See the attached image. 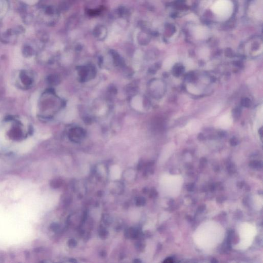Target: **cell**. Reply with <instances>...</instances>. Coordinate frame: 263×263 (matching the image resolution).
Segmentation results:
<instances>
[{
	"mask_svg": "<svg viewBox=\"0 0 263 263\" xmlns=\"http://www.w3.org/2000/svg\"><path fill=\"white\" fill-rule=\"evenodd\" d=\"M225 233V230L219 223L214 221L205 222L196 230L193 236V240L200 249H212L223 242Z\"/></svg>",
	"mask_w": 263,
	"mask_h": 263,
	"instance_id": "obj_1",
	"label": "cell"
},
{
	"mask_svg": "<svg viewBox=\"0 0 263 263\" xmlns=\"http://www.w3.org/2000/svg\"><path fill=\"white\" fill-rule=\"evenodd\" d=\"M183 179L180 175L165 174L161 180L162 192L166 197L175 198L180 194L183 186Z\"/></svg>",
	"mask_w": 263,
	"mask_h": 263,
	"instance_id": "obj_2",
	"label": "cell"
},
{
	"mask_svg": "<svg viewBox=\"0 0 263 263\" xmlns=\"http://www.w3.org/2000/svg\"><path fill=\"white\" fill-rule=\"evenodd\" d=\"M257 234V229L253 224L245 222L239 228L240 241L234 247L236 249L244 250L251 246Z\"/></svg>",
	"mask_w": 263,
	"mask_h": 263,
	"instance_id": "obj_3",
	"label": "cell"
},
{
	"mask_svg": "<svg viewBox=\"0 0 263 263\" xmlns=\"http://www.w3.org/2000/svg\"><path fill=\"white\" fill-rule=\"evenodd\" d=\"M232 123V118L230 114H226L222 116L218 120L219 126L223 129H227L231 126Z\"/></svg>",
	"mask_w": 263,
	"mask_h": 263,
	"instance_id": "obj_4",
	"label": "cell"
},
{
	"mask_svg": "<svg viewBox=\"0 0 263 263\" xmlns=\"http://www.w3.org/2000/svg\"><path fill=\"white\" fill-rule=\"evenodd\" d=\"M201 123L198 120H193L190 122L187 125V129L191 133L197 132L200 129Z\"/></svg>",
	"mask_w": 263,
	"mask_h": 263,
	"instance_id": "obj_5",
	"label": "cell"
},
{
	"mask_svg": "<svg viewBox=\"0 0 263 263\" xmlns=\"http://www.w3.org/2000/svg\"><path fill=\"white\" fill-rule=\"evenodd\" d=\"M132 105L133 108L138 110L141 111L142 109V99L140 96H137L133 98L132 101Z\"/></svg>",
	"mask_w": 263,
	"mask_h": 263,
	"instance_id": "obj_6",
	"label": "cell"
},
{
	"mask_svg": "<svg viewBox=\"0 0 263 263\" xmlns=\"http://www.w3.org/2000/svg\"><path fill=\"white\" fill-rule=\"evenodd\" d=\"M76 111L75 109H74L73 108H71L68 109V111L67 112L65 115V120L66 121H71L72 120V119L74 118V117L75 116Z\"/></svg>",
	"mask_w": 263,
	"mask_h": 263,
	"instance_id": "obj_7",
	"label": "cell"
},
{
	"mask_svg": "<svg viewBox=\"0 0 263 263\" xmlns=\"http://www.w3.org/2000/svg\"><path fill=\"white\" fill-rule=\"evenodd\" d=\"M187 89L188 90L189 92L192 94H194V95H199L200 94V92L196 87L193 85L190 84L187 85Z\"/></svg>",
	"mask_w": 263,
	"mask_h": 263,
	"instance_id": "obj_8",
	"label": "cell"
},
{
	"mask_svg": "<svg viewBox=\"0 0 263 263\" xmlns=\"http://www.w3.org/2000/svg\"><path fill=\"white\" fill-rule=\"evenodd\" d=\"M175 61L173 60H166L163 63V67L165 69L168 70L172 68L173 65H174Z\"/></svg>",
	"mask_w": 263,
	"mask_h": 263,
	"instance_id": "obj_9",
	"label": "cell"
},
{
	"mask_svg": "<svg viewBox=\"0 0 263 263\" xmlns=\"http://www.w3.org/2000/svg\"><path fill=\"white\" fill-rule=\"evenodd\" d=\"M62 184V182L60 179H55L53 180L51 182V186L52 187V188H58L60 187Z\"/></svg>",
	"mask_w": 263,
	"mask_h": 263,
	"instance_id": "obj_10",
	"label": "cell"
},
{
	"mask_svg": "<svg viewBox=\"0 0 263 263\" xmlns=\"http://www.w3.org/2000/svg\"><path fill=\"white\" fill-rule=\"evenodd\" d=\"M108 232L106 231V230L103 229L101 230V231H100V237H101L102 239H105V238H106L107 236H108Z\"/></svg>",
	"mask_w": 263,
	"mask_h": 263,
	"instance_id": "obj_11",
	"label": "cell"
},
{
	"mask_svg": "<svg viewBox=\"0 0 263 263\" xmlns=\"http://www.w3.org/2000/svg\"><path fill=\"white\" fill-rule=\"evenodd\" d=\"M68 245L69 247H75L77 245V242L74 239H72L68 242Z\"/></svg>",
	"mask_w": 263,
	"mask_h": 263,
	"instance_id": "obj_12",
	"label": "cell"
},
{
	"mask_svg": "<svg viewBox=\"0 0 263 263\" xmlns=\"http://www.w3.org/2000/svg\"><path fill=\"white\" fill-rule=\"evenodd\" d=\"M220 108L219 106H217L216 108H214V109H213L212 112H211V115L212 116H215L217 114V113L220 111Z\"/></svg>",
	"mask_w": 263,
	"mask_h": 263,
	"instance_id": "obj_13",
	"label": "cell"
},
{
	"mask_svg": "<svg viewBox=\"0 0 263 263\" xmlns=\"http://www.w3.org/2000/svg\"><path fill=\"white\" fill-rule=\"evenodd\" d=\"M58 228L59 226L57 225V224H53L52 225H51V229L53 231L57 230L58 229Z\"/></svg>",
	"mask_w": 263,
	"mask_h": 263,
	"instance_id": "obj_14",
	"label": "cell"
}]
</instances>
